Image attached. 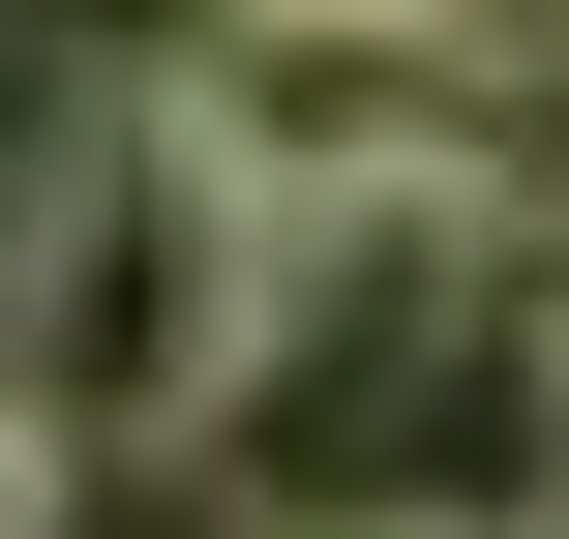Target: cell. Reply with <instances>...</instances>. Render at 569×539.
Returning a JSON list of instances; mask_svg holds the SVG:
<instances>
[{
	"instance_id": "cell-1",
	"label": "cell",
	"mask_w": 569,
	"mask_h": 539,
	"mask_svg": "<svg viewBox=\"0 0 569 539\" xmlns=\"http://www.w3.org/2000/svg\"><path fill=\"white\" fill-rule=\"evenodd\" d=\"M240 360H270V180L180 90H90L60 180H0V390L60 450H240Z\"/></svg>"
},
{
	"instance_id": "cell-2",
	"label": "cell",
	"mask_w": 569,
	"mask_h": 539,
	"mask_svg": "<svg viewBox=\"0 0 569 539\" xmlns=\"http://www.w3.org/2000/svg\"><path fill=\"white\" fill-rule=\"evenodd\" d=\"M60 510H90V450H60L30 390H0V539H60Z\"/></svg>"
},
{
	"instance_id": "cell-3",
	"label": "cell",
	"mask_w": 569,
	"mask_h": 539,
	"mask_svg": "<svg viewBox=\"0 0 569 539\" xmlns=\"http://www.w3.org/2000/svg\"><path fill=\"white\" fill-rule=\"evenodd\" d=\"M330 539H569V510H330Z\"/></svg>"
},
{
	"instance_id": "cell-4",
	"label": "cell",
	"mask_w": 569,
	"mask_h": 539,
	"mask_svg": "<svg viewBox=\"0 0 569 539\" xmlns=\"http://www.w3.org/2000/svg\"><path fill=\"white\" fill-rule=\"evenodd\" d=\"M180 30H300V0H180Z\"/></svg>"
},
{
	"instance_id": "cell-5",
	"label": "cell",
	"mask_w": 569,
	"mask_h": 539,
	"mask_svg": "<svg viewBox=\"0 0 569 539\" xmlns=\"http://www.w3.org/2000/svg\"><path fill=\"white\" fill-rule=\"evenodd\" d=\"M540 30H569V0H540Z\"/></svg>"
}]
</instances>
